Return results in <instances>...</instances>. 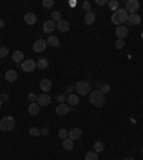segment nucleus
<instances>
[{
	"label": "nucleus",
	"mask_w": 143,
	"mask_h": 160,
	"mask_svg": "<svg viewBox=\"0 0 143 160\" xmlns=\"http://www.w3.org/2000/svg\"><path fill=\"white\" fill-rule=\"evenodd\" d=\"M127 21H129V25L136 26V25H139L140 21H142V19H140V16L137 14V13H135V14H129V19H127Z\"/></svg>",
	"instance_id": "obj_19"
},
{
	"label": "nucleus",
	"mask_w": 143,
	"mask_h": 160,
	"mask_svg": "<svg viewBox=\"0 0 143 160\" xmlns=\"http://www.w3.org/2000/svg\"><path fill=\"white\" fill-rule=\"evenodd\" d=\"M127 34H129V30H127L126 26H117V29H116V36H117V39L125 40V37H127Z\"/></svg>",
	"instance_id": "obj_11"
},
{
	"label": "nucleus",
	"mask_w": 143,
	"mask_h": 160,
	"mask_svg": "<svg viewBox=\"0 0 143 160\" xmlns=\"http://www.w3.org/2000/svg\"><path fill=\"white\" fill-rule=\"evenodd\" d=\"M140 150H142V153H143V147H142V149H140Z\"/></svg>",
	"instance_id": "obj_45"
},
{
	"label": "nucleus",
	"mask_w": 143,
	"mask_h": 160,
	"mask_svg": "<svg viewBox=\"0 0 143 160\" xmlns=\"http://www.w3.org/2000/svg\"><path fill=\"white\" fill-rule=\"evenodd\" d=\"M125 160H135V159H132V157H127V159H125Z\"/></svg>",
	"instance_id": "obj_43"
},
{
	"label": "nucleus",
	"mask_w": 143,
	"mask_h": 160,
	"mask_svg": "<svg viewBox=\"0 0 143 160\" xmlns=\"http://www.w3.org/2000/svg\"><path fill=\"white\" fill-rule=\"evenodd\" d=\"M0 100H2L3 103L9 102V95H6V93H2V96H0Z\"/></svg>",
	"instance_id": "obj_38"
},
{
	"label": "nucleus",
	"mask_w": 143,
	"mask_h": 160,
	"mask_svg": "<svg viewBox=\"0 0 143 160\" xmlns=\"http://www.w3.org/2000/svg\"><path fill=\"white\" fill-rule=\"evenodd\" d=\"M82 129H79V127H73L72 130H69V139L70 140H79L80 137H82Z\"/></svg>",
	"instance_id": "obj_10"
},
{
	"label": "nucleus",
	"mask_w": 143,
	"mask_h": 160,
	"mask_svg": "<svg viewBox=\"0 0 143 160\" xmlns=\"http://www.w3.org/2000/svg\"><path fill=\"white\" fill-rule=\"evenodd\" d=\"M127 19H129V13H127L125 9H117V10L112 14V23L116 26H122V23L127 21Z\"/></svg>",
	"instance_id": "obj_2"
},
{
	"label": "nucleus",
	"mask_w": 143,
	"mask_h": 160,
	"mask_svg": "<svg viewBox=\"0 0 143 160\" xmlns=\"http://www.w3.org/2000/svg\"><path fill=\"white\" fill-rule=\"evenodd\" d=\"M139 9H140V3L137 0H127L126 4H125V10H126L127 13L130 12V14H135Z\"/></svg>",
	"instance_id": "obj_5"
},
{
	"label": "nucleus",
	"mask_w": 143,
	"mask_h": 160,
	"mask_svg": "<svg viewBox=\"0 0 143 160\" xmlns=\"http://www.w3.org/2000/svg\"><path fill=\"white\" fill-rule=\"evenodd\" d=\"M67 103H69V106H77V103H79V96L77 95H69L67 96Z\"/></svg>",
	"instance_id": "obj_23"
},
{
	"label": "nucleus",
	"mask_w": 143,
	"mask_h": 160,
	"mask_svg": "<svg viewBox=\"0 0 143 160\" xmlns=\"http://www.w3.org/2000/svg\"><path fill=\"white\" fill-rule=\"evenodd\" d=\"M16 126V120L12 116H4L3 119L0 120V130L2 131H10Z\"/></svg>",
	"instance_id": "obj_3"
},
{
	"label": "nucleus",
	"mask_w": 143,
	"mask_h": 160,
	"mask_svg": "<svg viewBox=\"0 0 143 160\" xmlns=\"http://www.w3.org/2000/svg\"><path fill=\"white\" fill-rule=\"evenodd\" d=\"M2 103H3V102H2V100H0V107H2Z\"/></svg>",
	"instance_id": "obj_44"
},
{
	"label": "nucleus",
	"mask_w": 143,
	"mask_h": 160,
	"mask_svg": "<svg viewBox=\"0 0 143 160\" xmlns=\"http://www.w3.org/2000/svg\"><path fill=\"white\" fill-rule=\"evenodd\" d=\"M27 110H29V115H32V116H37L39 115V111H40V106L36 103H30L27 107Z\"/></svg>",
	"instance_id": "obj_16"
},
{
	"label": "nucleus",
	"mask_w": 143,
	"mask_h": 160,
	"mask_svg": "<svg viewBox=\"0 0 143 160\" xmlns=\"http://www.w3.org/2000/svg\"><path fill=\"white\" fill-rule=\"evenodd\" d=\"M116 47H117L119 50L120 49H123V47H125V40H122V39H117V40H116Z\"/></svg>",
	"instance_id": "obj_35"
},
{
	"label": "nucleus",
	"mask_w": 143,
	"mask_h": 160,
	"mask_svg": "<svg viewBox=\"0 0 143 160\" xmlns=\"http://www.w3.org/2000/svg\"><path fill=\"white\" fill-rule=\"evenodd\" d=\"M46 47H47V41L43 40V39H39L33 43V50L36 52V53H42V52H45Z\"/></svg>",
	"instance_id": "obj_7"
},
{
	"label": "nucleus",
	"mask_w": 143,
	"mask_h": 160,
	"mask_svg": "<svg viewBox=\"0 0 143 160\" xmlns=\"http://www.w3.org/2000/svg\"><path fill=\"white\" fill-rule=\"evenodd\" d=\"M99 90L102 92L103 95H107V93L110 92V84H107V83H102V86L99 87Z\"/></svg>",
	"instance_id": "obj_27"
},
{
	"label": "nucleus",
	"mask_w": 143,
	"mask_h": 160,
	"mask_svg": "<svg viewBox=\"0 0 143 160\" xmlns=\"http://www.w3.org/2000/svg\"><path fill=\"white\" fill-rule=\"evenodd\" d=\"M85 160H97V153L94 152H89V153H86V156H85Z\"/></svg>",
	"instance_id": "obj_28"
},
{
	"label": "nucleus",
	"mask_w": 143,
	"mask_h": 160,
	"mask_svg": "<svg viewBox=\"0 0 143 160\" xmlns=\"http://www.w3.org/2000/svg\"><path fill=\"white\" fill-rule=\"evenodd\" d=\"M89 100H90V103H92L94 107H103V106H105V103H106L105 95H103L99 89H97V90H92V92H90Z\"/></svg>",
	"instance_id": "obj_1"
},
{
	"label": "nucleus",
	"mask_w": 143,
	"mask_h": 160,
	"mask_svg": "<svg viewBox=\"0 0 143 160\" xmlns=\"http://www.w3.org/2000/svg\"><path fill=\"white\" fill-rule=\"evenodd\" d=\"M66 100H67V97H66L65 95H59V96H57V102H59V104H63Z\"/></svg>",
	"instance_id": "obj_37"
},
{
	"label": "nucleus",
	"mask_w": 143,
	"mask_h": 160,
	"mask_svg": "<svg viewBox=\"0 0 143 160\" xmlns=\"http://www.w3.org/2000/svg\"><path fill=\"white\" fill-rule=\"evenodd\" d=\"M59 137H60L62 140L67 139V137H69V131L66 130V129H60V130H59Z\"/></svg>",
	"instance_id": "obj_30"
},
{
	"label": "nucleus",
	"mask_w": 143,
	"mask_h": 160,
	"mask_svg": "<svg viewBox=\"0 0 143 160\" xmlns=\"http://www.w3.org/2000/svg\"><path fill=\"white\" fill-rule=\"evenodd\" d=\"M12 59H13V62L14 63H23L25 54H23V52H20V50H16V52L12 54Z\"/></svg>",
	"instance_id": "obj_20"
},
{
	"label": "nucleus",
	"mask_w": 143,
	"mask_h": 160,
	"mask_svg": "<svg viewBox=\"0 0 143 160\" xmlns=\"http://www.w3.org/2000/svg\"><path fill=\"white\" fill-rule=\"evenodd\" d=\"M3 27H4V21L0 19V29H3Z\"/></svg>",
	"instance_id": "obj_42"
},
{
	"label": "nucleus",
	"mask_w": 143,
	"mask_h": 160,
	"mask_svg": "<svg viewBox=\"0 0 143 160\" xmlns=\"http://www.w3.org/2000/svg\"><path fill=\"white\" fill-rule=\"evenodd\" d=\"M69 110H70V106L69 104H66V103H63V104H59V106L56 107V115L66 116L67 113H69Z\"/></svg>",
	"instance_id": "obj_12"
},
{
	"label": "nucleus",
	"mask_w": 143,
	"mask_h": 160,
	"mask_svg": "<svg viewBox=\"0 0 143 160\" xmlns=\"http://www.w3.org/2000/svg\"><path fill=\"white\" fill-rule=\"evenodd\" d=\"M93 149H94V152H96V153H100V152L105 150V144H103L102 142H94Z\"/></svg>",
	"instance_id": "obj_25"
},
{
	"label": "nucleus",
	"mask_w": 143,
	"mask_h": 160,
	"mask_svg": "<svg viewBox=\"0 0 143 160\" xmlns=\"http://www.w3.org/2000/svg\"><path fill=\"white\" fill-rule=\"evenodd\" d=\"M7 54H9V47L7 46H0V59L6 57Z\"/></svg>",
	"instance_id": "obj_29"
},
{
	"label": "nucleus",
	"mask_w": 143,
	"mask_h": 160,
	"mask_svg": "<svg viewBox=\"0 0 143 160\" xmlns=\"http://www.w3.org/2000/svg\"><path fill=\"white\" fill-rule=\"evenodd\" d=\"M94 20H96V13L93 12H89V13H86V16H85V23L86 25H93Z\"/></svg>",
	"instance_id": "obj_21"
},
{
	"label": "nucleus",
	"mask_w": 143,
	"mask_h": 160,
	"mask_svg": "<svg viewBox=\"0 0 143 160\" xmlns=\"http://www.w3.org/2000/svg\"><path fill=\"white\" fill-rule=\"evenodd\" d=\"M107 2L106 0H96V4H99V6H103V4H106Z\"/></svg>",
	"instance_id": "obj_41"
},
{
	"label": "nucleus",
	"mask_w": 143,
	"mask_h": 160,
	"mask_svg": "<svg viewBox=\"0 0 143 160\" xmlns=\"http://www.w3.org/2000/svg\"><path fill=\"white\" fill-rule=\"evenodd\" d=\"M56 29L59 30V32H63V33L69 32L70 30V23L67 20H63V19H62L60 21H57L56 23Z\"/></svg>",
	"instance_id": "obj_9"
},
{
	"label": "nucleus",
	"mask_w": 143,
	"mask_h": 160,
	"mask_svg": "<svg viewBox=\"0 0 143 160\" xmlns=\"http://www.w3.org/2000/svg\"><path fill=\"white\" fill-rule=\"evenodd\" d=\"M50 102H52V99H50V96L47 95V93H42V95L39 96V99H37V104L40 107L49 106Z\"/></svg>",
	"instance_id": "obj_8"
},
{
	"label": "nucleus",
	"mask_w": 143,
	"mask_h": 160,
	"mask_svg": "<svg viewBox=\"0 0 143 160\" xmlns=\"http://www.w3.org/2000/svg\"><path fill=\"white\" fill-rule=\"evenodd\" d=\"M52 80L50 79H43L40 82V89H42V92H50V89H52Z\"/></svg>",
	"instance_id": "obj_17"
},
{
	"label": "nucleus",
	"mask_w": 143,
	"mask_h": 160,
	"mask_svg": "<svg viewBox=\"0 0 143 160\" xmlns=\"http://www.w3.org/2000/svg\"><path fill=\"white\" fill-rule=\"evenodd\" d=\"M54 29H56V23H54L53 20H47V21H45V23H43V32L47 33V34H49V33H52Z\"/></svg>",
	"instance_id": "obj_13"
},
{
	"label": "nucleus",
	"mask_w": 143,
	"mask_h": 160,
	"mask_svg": "<svg viewBox=\"0 0 143 160\" xmlns=\"http://www.w3.org/2000/svg\"><path fill=\"white\" fill-rule=\"evenodd\" d=\"M37 69H42V70H46L47 67H49V60L46 57H40L39 60H37Z\"/></svg>",
	"instance_id": "obj_22"
},
{
	"label": "nucleus",
	"mask_w": 143,
	"mask_h": 160,
	"mask_svg": "<svg viewBox=\"0 0 143 160\" xmlns=\"http://www.w3.org/2000/svg\"><path fill=\"white\" fill-rule=\"evenodd\" d=\"M74 90L82 96L90 95V92H92V84H90L87 80H79V82L76 83V86H74Z\"/></svg>",
	"instance_id": "obj_4"
},
{
	"label": "nucleus",
	"mask_w": 143,
	"mask_h": 160,
	"mask_svg": "<svg viewBox=\"0 0 143 160\" xmlns=\"http://www.w3.org/2000/svg\"><path fill=\"white\" fill-rule=\"evenodd\" d=\"M29 133H30V135H32L33 137H39V136H40V129H37V127H30Z\"/></svg>",
	"instance_id": "obj_32"
},
{
	"label": "nucleus",
	"mask_w": 143,
	"mask_h": 160,
	"mask_svg": "<svg viewBox=\"0 0 143 160\" xmlns=\"http://www.w3.org/2000/svg\"><path fill=\"white\" fill-rule=\"evenodd\" d=\"M25 21L27 23V25L33 26L34 23H37V16L33 12H29V13H26L25 14Z\"/></svg>",
	"instance_id": "obj_14"
},
{
	"label": "nucleus",
	"mask_w": 143,
	"mask_h": 160,
	"mask_svg": "<svg viewBox=\"0 0 143 160\" xmlns=\"http://www.w3.org/2000/svg\"><path fill=\"white\" fill-rule=\"evenodd\" d=\"M53 4H54L53 0H43V7H46V9L53 7Z\"/></svg>",
	"instance_id": "obj_34"
},
{
	"label": "nucleus",
	"mask_w": 143,
	"mask_h": 160,
	"mask_svg": "<svg viewBox=\"0 0 143 160\" xmlns=\"http://www.w3.org/2000/svg\"><path fill=\"white\" fill-rule=\"evenodd\" d=\"M62 144H63V149H66V150H72V149H73V140H70L69 137L63 140Z\"/></svg>",
	"instance_id": "obj_24"
},
{
	"label": "nucleus",
	"mask_w": 143,
	"mask_h": 160,
	"mask_svg": "<svg viewBox=\"0 0 143 160\" xmlns=\"http://www.w3.org/2000/svg\"><path fill=\"white\" fill-rule=\"evenodd\" d=\"M46 41H47V45H49L50 47H59V43H60V41H59V37L54 36V34H50Z\"/></svg>",
	"instance_id": "obj_18"
},
{
	"label": "nucleus",
	"mask_w": 143,
	"mask_h": 160,
	"mask_svg": "<svg viewBox=\"0 0 143 160\" xmlns=\"http://www.w3.org/2000/svg\"><path fill=\"white\" fill-rule=\"evenodd\" d=\"M4 79H6L7 82H16L17 80V72L16 70H13V69L7 70L6 74H4Z\"/></svg>",
	"instance_id": "obj_15"
},
{
	"label": "nucleus",
	"mask_w": 143,
	"mask_h": 160,
	"mask_svg": "<svg viewBox=\"0 0 143 160\" xmlns=\"http://www.w3.org/2000/svg\"><path fill=\"white\" fill-rule=\"evenodd\" d=\"M40 135H43V136L49 135V129H47V127H43V129H40Z\"/></svg>",
	"instance_id": "obj_40"
},
{
	"label": "nucleus",
	"mask_w": 143,
	"mask_h": 160,
	"mask_svg": "<svg viewBox=\"0 0 143 160\" xmlns=\"http://www.w3.org/2000/svg\"><path fill=\"white\" fill-rule=\"evenodd\" d=\"M0 96H2V92H0Z\"/></svg>",
	"instance_id": "obj_46"
},
{
	"label": "nucleus",
	"mask_w": 143,
	"mask_h": 160,
	"mask_svg": "<svg viewBox=\"0 0 143 160\" xmlns=\"http://www.w3.org/2000/svg\"><path fill=\"white\" fill-rule=\"evenodd\" d=\"M37 67L36 62L34 60H32V59H27V60H25V62L22 63V70L23 72H26V73H32L33 70Z\"/></svg>",
	"instance_id": "obj_6"
},
{
	"label": "nucleus",
	"mask_w": 143,
	"mask_h": 160,
	"mask_svg": "<svg viewBox=\"0 0 143 160\" xmlns=\"http://www.w3.org/2000/svg\"><path fill=\"white\" fill-rule=\"evenodd\" d=\"M82 9H83V10H85L86 13L92 12V3H90V2H83V4H82Z\"/></svg>",
	"instance_id": "obj_33"
},
{
	"label": "nucleus",
	"mask_w": 143,
	"mask_h": 160,
	"mask_svg": "<svg viewBox=\"0 0 143 160\" xmlns=\"http://www.w3.org/2000/svg\"><path fill=\"white\" fill-rule=\"evenodd\" d=\"M107 6H109V9L112 12H116L119 9V2L117 0H110V2H107Z\"/></svg>",
	"instance_id": "obj_26"
},
{
	"label": "nucleus",
	"mask_w": 143,
	"mask_h": 160,
	"mask_svg": "<svg viewBox=\"0 0 143 160\" xmlns=\"http://www.w3.org/2000/svg\"><path fill=\"white\" fill-rule=\"evenodd\" d=\"M73 90H74V86H72V84L66 86V93H67V95H72V92Z\"/></svg>",
	"instance_id": "obj_39"
},
{
	"label": "nucleus",
	"mask_w": 143,
	"mask_h": 160,
	"mask_svg": "<svg viewBox=\"0 0 143 160\" xmlns=\"http://www.w3.org/2000/svg\"><path fill=\"white\" fill-rule=\"evenodd\" d=\"M52 20H53L54 23L60 21V20H62V14H60V12H53V13H52Z\"/></svg>",
	"instance_id": "obj_31"
},
{
	"label": "nucleus",
	"mask_w": 143,
	"mask_h": 160,
	"mask_svg": "<svg viewBox=\"0 0 143 160\" xmlns=\"http://www.w3.org/2000/svg\"><path fill=\"white\" fill-rule=\"evenodd\" d=\"M27 99H29V100H30L32 103H36V102H37V99H39V96L34 95V93H30V95L27 96Z\"/></svg>",
	"instance_id": "obj_36"
}]
</instances>
